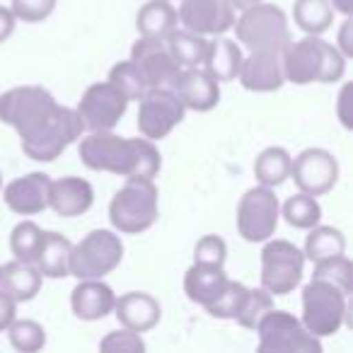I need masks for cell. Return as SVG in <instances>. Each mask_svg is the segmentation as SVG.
<instances>
[{"instance_id":"6da1fadb","label":"cell","mask_w":353,"mask_h":353,"mask_svg":"<svg viewBox=\"0 0 353 353\" xmlns=\"http://www.w3.org/2000/svg\"><path fill=\"white\" fill-rule=\"evenodd\" d=\"M85 167L94 172H112L126 179H155L162 157L148 138H121L112 131H90L78 145Z\"/></svg>"},{"instance_id":"7a4b0ae2","label":"cell","mask_w":353,"mask_h":353,"mask_svg":"<svg viewBox=\"0 0 353 353\" xmlns=\"http://www.w3.org/2000/svg\"><path fill=\"white\" fill-rule=\"evenodd\" d=\"M281 59L285 80L295 85L339 83L346 73V56L319 34H307L300 41L290 39Z\"/></svg>"},{"instance_id":"3957f363","label":"cell","mask_w":353,"mask_h":353,"mask_svg":"<svg viewBox=\"0 0 353 353\" xmlns=\"http://www.w3.org/2000/svg\"><path fill=\"white\" fill-rule=\"evenodd\" d=\"M160 192L152 179H126L109 203V221L123 235H138L155 225Z\"/></svg>"},{"instance_id":"277c9868","label":"cell","mask_w":353,"mask_h":353,"mask_svg":"<svg viewBox=\"0 0 353 353\" xmlns=\"http://www.w3.org/2000/svg\"><path fill=\"white\" fill-rule=\"evenodd\" d=\"M59 102L39 85H20L0 94V121L17 131L20 141L34 136L56 114Z\"/></svg>"},{"instance_id":"5b68a950","label":"cell","mask_w":353,"mask_h":353,"mask_svg":"<svg viewBox=\"0 0 353 353\" xmlns=\"http://www.w3.org/2000/svg\"><path fill=\"white\" fill-rule=\"evenodd\" d=\"M237 41L250 51H283L290 44L288 17L279 6L254 3L232 22Z\"/></svg>"},{"instance_id":"8992f818","label":"cell","mask_w":353,"mask_h":353,"mask_svg":"<svg viewBox=\"0 0 353 353\" xmlns=\"http://www.w3.org/2000/svg\"><path fill=\"white\" fill-rule=\"evenodd\" d=\"M348 295L324 279H312L303 288V327L312 336H334L346 322Z\"/></svg>"},{"instance_id":"52a82bcc","label":"cell","mask_w":353,"mask_h":353,"mask_svg":"<svg viewBox=\"0 0 353 353\" xmlns=\"http://www.w3.org/2000/svg\"><path fill=\"white\" fill-rule=\"evenodd\" d=\"M259 353H322V341L303 327L295 314L271 307L256 322Z\"/></svg>"},{"instance_id":"ba28073f","label":"cell","mask_w":353,"mask_h":353,"mask_svg":"<svg viewBox=\"0 0 353 353\" xmlns=\"http://www.w3.org/2000/svg\"><path fill=\"white\" fill-rule=\"evenodd\" d=\"M123 259V242L114 230H92L70 250V276L104 279Z\"/></svg>"},{"instance_id":"9c48e42d","label":"cell","mask_w":353,"mask_h":353,"mask_svg":"<svg viewBox=\"0 0 353 353\" xmlns=\"http://www.w3.org/2000/svg\"><path fill=\"white\" fill-rule=\"evenodd\" d=\"M305 254L288 240H266L261 250V288L271 295H288L303 281Z\"/></svg>"},{"instance_id":"30bf717a","label":"cell","mask_w":353,"mask_h":353,"mask_svg":"<svg viewBox=\"0 0 353 353\" xmlns=\"http://www.w3.org/2000/svg\"><path fill=\"white\" fill-rule=\"evenodd\" d=\"M85 126L80 121L78 112L68 107L56 109V114L27 141H22V152L34 162H54L70 143L83 136Z\"/></svg>"},{"instance_id":"8fae6325","label":"cell","mask_w":353,"mask_h":353,"mask_svg":"<svg viewBox=\"0 0 353 353\" xmlns=\"http://www.w3.org/2000/svg\"><path fill=\"white\" fill-rule=\"evenodd\" d=\"M281 218V203L269 187H254L245 192L237 203V232L245 242H266L276 235Z\"/></svg>"},{"instance_id":"7c38bea8","label":"cell","mask_w":353,"mask_h":353,"mask_svg":"<svg viewBox=\"0 0 353 353\" xmlns=\"http://www.w3.org/2000/svg\"><path fill=\"white\" fill-rule=\"evenodd\" d=\"M138 131L148 141H162L184 121L187 107L172 88H152L138 99Z\"/></svg>"},{"instance_id":"4fadbf2b","label":"cell","mask_w":353,"mask_h":353,"mask_svg":"<svg viewBox=\"0 0 353 353\" xmlns=\"http://www.w3.org/2000/svg\"><path fill=\"white\" fill-rule=\"evenodd\" d=\"M128 109V99L117 85L107 83H92L80 97L78 112L80 121L88 131H112L123 119Z\"/></svg>"},{"instance_id":"5bb4252c","label":"cell","mask_w":353,"mask_h":353,"mask_svg":"<svg viewBox=\"0 0 353 353\" xmlns=\"http://www.w3.org/2000/svg\"><path fill=\"white\" fill-rule=\"evenodd\" d=\"M290 179L303 194L324 196L339 182V162L324 148H307L290 162Z\"/></svg>"},{"instance_id":"9a60e30c","label":"cell","mask_w":353,"mask_h":353,"mask_svg":"<svg viewBox=\"0 0 353 353\" xmlns=\"http://www.w3.org/2000/svg\"><path fill=\"white\" fill-rule=\"evenodd\" d=\"M131 61L138 65L148 88H172L182 73V65L172 56L167 39L141 37L131 49Z\"/></svg>"},{"instance_id":"2e32d148","label":"cell","mask_w":353,"mask_h":353,"mask_svg":"<svg viewBox=\"0 0 353 353\" xmlns=\"http://www.w3.org/2000/svg\"><path fill=\"white\" fill-rule=\"evenodd\" d=\"M176 17L184 30L201 37H218L232 30L235 8L228 0H182Z\"/></svg>"},{"instance_id":"e0dca14e","label":"cell","mask_w":353,"mask_h":353,"mask_svg":"<svg viewBox=\"0 0 353 353\" xmlns=\"http://www.w3.org/2000/svg\"><path fill=\"white\" fill-rule=\"evenodd\" d=\"M49 187L51 176L44 172H30L17 176L3 192V201L17 216H39L49 208Z\"/></svg>"},{"instance_id":"ac0fdd59","label":"cell","mask_w":353,"mask_h":353,"mask_svg":"<svg viewBox=\"0 0 353 353\" xmlns=\"http://www.w3.org/2000/svg\"><path fill=\"white\" fill-rule=\"evenodd\" d=\"M283 51H252L247 59H242L240 78L242 88L250 92H276L283 88Z\"/></svg>"},{"instance_id":"d6986e66","label":"cell","mask_w":353,"mask_h":353,"mask_svg":"<svg viewBox=\"0 0 353 353\" xmlns=\"http://www.w3.org/2000/svg\"><path fill=\"white\" fill-rule=\"evenodd\" d=\"M172 90L192 112H211L221 102V83L201 68H182Z\"/></svg>"},{"instance_id":"ffe728a7","label":"cell","mask_w":353,"mask_h":353,"mask_svg":"<svg viewBox=\"0 0 353 353\" xmlns=\"http://www.w3.org/2000/svg\"><path fill=\"white\" fill-rule=\"evenodd\" d=\"M94 203V189L83 176H61L51 179L49 208L61 218H78L88 213Z\"/></svg>"},{"instance_id":"44dd1931","label":"cell","mask_w":353,"mask_h":353,"mask_svg":"<svg viewBox=\"0 0 353 353\" xmlns=\"http://www.w3.org/2000/svg\"><path fill=\"white\" fill-rule=\"evenodd\" d=\"M114 295L112 285H107L102 279H80V283L70 293V307L78 319L85 322H97L114 312Z\"/></svg>"},{"instance_id":"7402d4cb","label":"cell","mask_w":353,"mask_h":353,"mask_svg":"<svg viewBox=\"0 0 353 353\" xmlns=\"http://www.w3.org/2000/svg\"><path fill=\"white\" fill-rule=\"evenodd\" d=\"M114 312L121 327L131 329V332L145 334L157 327L162 317V307L150 293H141V290H131V293L121 295L114 303Z\"/></svg>"},{"instance_id":"603a6c76","label":"cell","mask_w":353,"mask_h":353,"mask_svg":"<svg viewBox=\"0 0 353 353\" xmlns=\"http://www.w3.org/2000/svg\"><path fill=\"white\" fill-rule=\"evenodd\" d=\"M228 274L223 266H206V264H194L184 274V293L192 303L203 305L206 307L211 300H216L228 285Z\"/></svg>"},{"instance_id":"cb8c5ba5","label":"cell","mask_w":353,"mask_h":353,"mask_svg":"<svg viewBox=\"0 0 353 353\" xmlns=\"http://www.w3.org/2000/svg\"><path fill=\"white\" fill-rule=\"evenodd\" d=\"M242 49L237 46V41L228 39V37L218 34L213 41H208L206 59H203V70L213 75L218 83H230L237 78L242 65Z\"/></svg>"},{"instance_id":"d4e9b609","label":"cell","mask_w":353,"mask_h":353,"mask_svg":"<svg viewBox=\"0 0 353 353\" xmlns=\"http://www.w3.org/2000/svg\"><path fill=\"white\" fill-rule=\"evenodd\" d=\"M41 279L39 269L25 261H8L0 269V288L6 290L8 295L15 298V303H30L39 295L41 290Z\"/></svg>"},{"instance_id":"484cf974","label":"cell","mask_w":353,"mask_h":353,"mask_svg":"<svg viewBox=\"0 0 353 353\" xmlns=\"http://www.w3.org/2000/svg\"><path fill=\"white\" fill-rule=\"evenodd\" d=\"M176 25H179V17L174 6H170V0H148L136 15L138 34L150 39H167L176 30Z\"/></svg>"},{"instance_id":"4316f807","label":"cell","mask_w":353,"mask_h":353,"mask_svg":"<svg viewBox=\"0 0 353 353\" xmlns=\"http://www.w3.org/2000/svg\"><path fill=\"white\" fill-rule=\"evenodd\" d=\"M70 250L73 242L61 232H44L41 250L37 256V269L46 279H65L70 276Z\"/></svg>"},{"instance_id":"83f0119b","label":"cell","mask_w":353,"mask_h":353,"mask_svg":"<svg viewBox=\"0 0 353 353\" xmlns=\"http://www.w3.org/2000/svg\"><path fill=\"white\" fill-rule=\"evenodd\" d=\"M290 152L285 148H279V145H271L266 150L259 152V157L254 160V176L256 182L261 187H269V189H276L290 179Z\"/></svg>"},{"instance_id":"f1b7e54d","label":"cell","mask_w":353,"mask_h":353,"mask_svg":"<svg viewBox=\"0 0 353 353\" xmlns=\"http://www.w3.org/2000/svg\"><path fill=\"white\" fill-rule=\"evenodd\" d=\"M346 252V237L339 228L332 225H314L310 228L307 232V240H305V259L310 261H324V259H332V256H339Z\"/></svg>"},{"instance_id":"f546056e","label":"cell","mask_w":353,"mask_h":353,"mask_svg":"<svg viewBox=\"0 0 353 353\" xmlns=\"http://www.w3.org/2000/svg\"><path fill=\"white\" fill-rule=\"evenodd\" d=\"M293 20L305 34H324L334 22L332 0H295Z\"/></svg>"},{"instance_id":"4dcf8cb0","label":"cell","mask_w":353,"mask_h":353,"mask_svg":"<svg viewBox=\"0 0 353 353\" xmlns=\"http://www.w3.org/2000/svg\"><path fill=\"white\" fill-rule=\"evenodd\" d=\"M167 46H170L172 56H174L176 63L182 65V68H199V65H203V59H206L208 51L206 37L189 30H174L167 37Z\"/></svg>"},{"instance_id":"1f68e13d","label":"cell","mask_w":353,"mask_h":353,"mask_svg":"<svg viewBox=\"0 0 353 353\" xmlns=\"http://www.w3.org/2000/svg\"><path fill=\"white\" fill-rule=\"evenodd\" d=\"M285 223L295 230H310L319 223L322 218V206L317 203V196H310V194H293L288 201L281 208Z\"/></svg>"},{"instance_id":"d6a6232c","label":"cell","mask_w":353,"mask_h":353,"mask_svg":"<svg viewBox=\"0 0 353 353\" xmlns=\"http://www.w3.org/2000/svg\"><path fill=\"white\" fill-rule=\"evenodd\" d=\"M41 240H44V230H41L37 223L22 221L12 228L10 232V250L15 254L17 261H25V264H37V256L41 250Z\"/></svg>"},{"instance_id":"836d02e7","label":"cell","mask_w":353,"mask_h":353,"mask_svg":"<svg viewBox=\"0 0 353 353\" xmlns=\"http://www.w3.org/2000/svg\"><path fill=\"white\" fill-rule=\"evenodd\" d=\"M247 298H250V288H247L245 283L228 281L223 293L206 305V312L216 319H235L237 314L242 312V307H245Z\"/></svg>"},{"instance_id":"e575fe53","label":"cell","mask_w":353,"mask_h":353,"mask_svg":"<svg viewBox=\"0 0 353 353\" xmlns=\"http://www.w3.org/2000/svg\"><path fill=\"white\" fill-rule=\"evenodd\" d=\"M109 83L117 85V88L126 94L128 102H138V99L150 90L133 61H121V63L114 65V68L109 70Z\"/></svg>"},{"instance_id":"d590c367","label":"cell","mask_w":353,"mask_h":353,"mask_svg":"<svg viewBox=\"0 0 353 353\" xmlns=\"http://www.w3.org/2000/svg\"><path fill=\"white\" fill-rule=\"evenodd\" d=\"M8 336L10 343L22 353H37L44 348L46 343V332L39 322L34 319H12V324L8 327Z\"/></svg>"},{"instance_id":"8d00e7d4","label":"cell","mask_w":353,"mask_h":353,"mask_svg":"<svg viewBox=\"0 0 353 353\" xmlns=\"http://www.w3.org/2000/svg\"><path fill=\"white\" fill-rule=\"evenodd\" d=\"M312 279L329 281V283L339 285L346 295L353 293V264H351V259L343 254L317 261V264H314V271H312Z\"/></svg>"},{"instance_id":"74e56055","label":"cell","mask_w":353,"mask_h":353,"mask_svg":"<svg viewBox=\"0 0 353 353\" xmlns=\"http://www.w3.org/2000/svg\"><path fill=\"white\" fill-rule=\"evenodd\" d=\"M271 307H274V295H271L269 290L250 288V298H247L242 312L235 317V322L240 324L242 329H254L256 322H259Z\"/></svg>"},{"instance_id":"f35d334b","label":"cell","mask_w":353,"mask_h":353,"mask_svg":"<svg viewBox=\"0 0 353 353\" xmlns=\"http://www.w3.org/2000/svg\"><path fill=\"white\" fill-rule=\"evenodd\" d=\"M99 348L104 353H143L145 351V341L141 339L138 332L121 327L117 332H109L107 336L99 341Z\"/></svg>"},{"instance_id":"ab89813d","label":"cell","mask_w":353,"mask_h":353,"mask_svg":"<svg viewBox=\"0 0 353 353\" xmlns=\"http://www.w3.org/2000/svg\"><path fill=\"white\" fill-rule=\"evenodd\" d=\"M228 259V245L223 237L206 235L196 242L194 247V264H206V266H225Z\"/></svg>"},{"instance_id":"60d3db41","label":"cell","mask_w":353,"mask_h":353,"mask_svg":"<svg viewBox=\"0 0 353 353\" xmlns=\"http://www.w3.org/2000/svg\"><path fill=\"white\" fill-rule=\"evenodd\" d=\"M56 0H12L10 10L15 20H22L27 25H37V22L46 20L54 12Z\"/></svg>"},{"instance_id":"b9f144b4","label":"cell","mask_w":353,"mask_h":353,"mask_svg":"<svg viewBox=\"0 0 353 353\" xmlns=\"http://www.w3.org/2000/svg\"><path fill=\"white\" fill-rule=\"evenodd\" d=\"M15 317H17L15 298H12V295H8L6 290L0 288V332H6Z\"/></svg>"},{"instance_id":"7bdbcfd3","label":"cell","mask_w":353,"mask_h":353,"mask_svg":"<svg viewBox=\"0 0 353 353\" xmlns=\"http://www.w3.org/2000/svg\"><path fill=\"white\" fill-rule=\"evenodd\" d=\"M15 15H12L10 8L6 6H0V44L6 39H10L12 32H15Z\"/></svg>"},{"instance_id":"ee69618b","label":"cell","mask_w":353,"mask_h":353,"mask_svg":"<svg viewBox=\"0 0 353 353\" xmlns=\"http://www.w3.org/2000/svg\"><path fill=\"white\" fill-rule=\"evenodd\" d=\"M348 30H351V15L343 20V27H341V34H339V44H341V54L346 56V59H351L353 56V46H351V41H348Z\"/></svg>"},{"instance_id":"f6af8a7d","label":"cell","mask_w":353,"mask_h":353,"mask_svg":"<svg viewBox=\"0 0 353 353\" xmlns=\"http://www.w3.org/2000/svg\"><path fill=\"white\" fill-rule=\"evenodd\" d=\"M332 8L339 10L341 15H351V8H353V0H332Z\"/></svg>"},{"instance_id":"bcb514c9","label":"cell","mask_w":353,"mask_h":353,"mask_svg":"<svg viewBox=\"0 0 353 353\" xmlns=\"http://www.w3.org/2000/svg\"><path fill=\"white\" fill-rule=\"evenodd\" d=\"M235 10H247L250 6H254V3H259V0H228Z\"/></svg>"},{"instance_id":"7dc6e473","label":"cell","mask_w":353,"mask_h":353,"mask_svg":"<svg viewBox=\"0 0 353 353\" xmlns=\"http://www.w3.org/2000/svg\"><path fill=\"white\" fill-rule=\"evenodd\" d=\"M0 192H3V174H0Z\"/></svg>"},{"instance_id":"c3c4849f","label":"cell","mask_w":353,"mask_h":353,"mask_svg":"<svg viewBox=\"0 0 353 353\" xmlns=\"http://www.w3.org/2000/svg\"><path fill=\"white\" fill-rule=\"evenodd\" d=\"M0 269H3V266H0Z\"/></svg>"}]
</instances>
